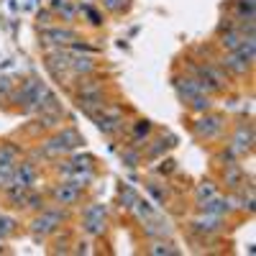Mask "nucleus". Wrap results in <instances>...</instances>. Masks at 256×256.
I'll return each instance as SVG.
<instances>
[{"label":"nucleus","mask_w":256,"mask_h":256,"mask_svg":"<svg viewBox=\"0 0 256 256\" xmlns=\"http://www.w3.org/2000/svg\"><path fill=\"white\" fill-rule=\"evenodd\" d=\"M223 128V118L220 116H208V118H202V120H198V126H195V134L202 138H210L212 134H218Z\"/></svg>","instance_id":"1"},{"label":"nucleus","mask_w":256,"mask_h":256,"mask_svg":"<svg viewBox=\"0 0 256 256\" xmlns=\"http://www.w3.org/2000/svg\"><path fill=\"white\" fill-rule=\"evenodd\" d=\"M34 180H36V169H34V164H31V162H24L20 166H16V169H13V180H10V182L31 187V184H34ZM10 182H8V184H10Z\"/></svg>","instance_id":"2"},{"label":"nucleus","mask_w":256,"mask_h":256,"mask_svg":"<svg viewBox=\"0 0 256 256\" xmlns=\"http://www.w3.org/2000/svg\"><path fill=\"white\" fill-rule=\"evenodd\" d=\"M54 198H56V202H62V205H74L77 200H80V190L74 187V184H59L56 190H54Z\"/></svg>","instance_id":"3"},{"label":"nucleus","mask_w":256,"mask_h":256,"mask_svg":"<svg viewBox=\"0 0 256 256\" xmlns=\"http://www.w3.org/2000/svg\"><path fill=\"white\" fill-rule=\"evenodd\" d=\"M44 36V41L46 44H67V41H74L77 36H74V31H67V28H49V31H44L41 34Z\"/></svg>","instance_id":"4"},{"label":"nucleus","mask_w":256,"mask_h":256,"mask_svg":"<svg viewBox=\"0 0 256 256\" xmlns=\"http://www.w3.org/2000/svg\"><path fill=\"white\" fill-rule=\"evenodd\" d=\"M251 141H254V136H251V128H246V126H238V131H236V138H233V152H248L251 148Z\"/></svg>","instance_id":"5"},{"label":"nucleus","mask_w":256,"mask_h":256,"mask_svg":"<svg viewBox=\"0 0 256 256\" xmlns=\"http://www.w3.org/2000/svg\"><path fill=\"white\" fill-rule=\"evenodd\" d=\"M223 67H228L230 72H236V74H246V72H248V67H251V62L241 59L236 52H230V54L223 59Z\"/></svg>","instance_id":"6"},{"label":"nucleus","mask_w":256,"mask_h":256,"mask_svg":"<svg viewBox=\"0 0 256 256\" xmlns=\"http://www.w3.org/2000/svg\"><path fill=\"white\" fill-rule=\"evenodd\" d=\"M241 44H244V36H241V31L230 28V31L220 34V46H223V49H228V52H236Z\"/></svg>","instance_id":"7"},{"label":"nucleus","mask_w":256,"mask_h":256,"mask_svg":"<svg viewBox=\"0 0 256 256\" xmlns=\"http://www.w3.org/2000/svg\"><path fill=\"white\" fill-rule=\"evenodd\" d=\"M223 180L230 190H236L241 182H244V172H241V166L236 164H226V172H223Z\"/></svg>","instance_id":"8"},{"label":"nucleus","mask_w":256,"mask_h":256,"mask_svg":"<svg viewBox=\"0 0 256 256\" xmlns=\"http://www.w3.org/2000/svg\"><path fill=\"white\" fill-rule=\"evenodd\" d=\"M56 141L67 148V152H72V148H77L80 144H82V138H80V134L77 131H72V128H67V131H62L59 136H56Z\"/></svg>","instance_id":"9"},{"label":"nucleus","mask_w":256,"mask_h":256,"mask_svg":"<svg viewBox=\"0 0 256 256\" xmlns=\"http://www.w3.org/2000/svg\"><path fill=\"white\" fill-rule=\"evenodd\" d=\"M144 230H146V236H169L172 233V226H169L166 220H156V223H148V220H144Z\"/></svg>","instance_id":"10"},{"label":"nucleus","mask_w":256,"mask_h":256,"mask_svg":"<svg viewBox=\"0 0 256 256\" xmlns=\"http://www.w3.org/2000/svg\"><path fill=\"white\" fill-rule=\"evenodd\" d=\"M70 67L74 70V72H92L95 70V64H92V59H88V56H80V59H74L72 56V62H70Z\"/></svg>","instance_id":"11"},{"label":"nucleus","mask_w":256,"mask_h":256,"mask_svg":"<svg viewBox=\"0 0 256 256\" xmlns=\"http://www.w3.org/2000/svg\"><path fill=\"white\" fill-rule=\"evenodd\" d=\"M84 230L92 233V236H102V233H105L102 218H84Z\"/></svg>","instance_id":"12"},{"label":"nucleus","mask_w":256,"mask_h":256,"mask_svg":"<svg viewBox=\"0 0 256 256\" xmlns=\"http://www.w3.org/2000/svg\"><path fill=\"white\" fill-rule=\"evenodd\" d=\"M192 226H195V230H202V233H212V230H218L220 228V220L218 218H208V220H195V223H192Z\"/></svg>","instance_id":"13"},{"label":"nucleus","mask_w":256,"mask_h":256,"mask_svg":"<svg viewBox=\"0 0 256 256\" xmlns=\"http://www.w3.org/2000/svg\"><path fill=\"white\" fill-rule=\"evenodd\" d=\"M236 13L246 20H254V0H238L236 3Z\"/></svg>","instance_id":"14"},{"label":"nucleus","mask_w":256,"mask_h":256,"mask_svg":"<svg viewBox=\"0 0 256 256\" xmlns=\"http://www.w3.org/2000/svg\"><path fill=\"white\" fill-rule=\"evenodd\" d=\"M16 156H18V148H16V146H8V144L0 146V162H6V164H16Z\"/></svg>","instance_id":"15"},{"label":"nucleus","mask_w":256,"mask_h":256,"mask_svg":"<svg viewBox=\"0 0 256 256\" xmlns=\"http://www.w3.org/2000/svg\"><path fill=\"white\" fill-rule=\"evenodd\" d=\"M148 134H152V123H148V120H138V123H136V128H134V141L138 144V141H141V136L146 138Z\"/></svg>","instance_id":"16"},{"label":"nucleus","mask_w":256,"mask_h":256,"mask_svg":"<svg viewBox=\"0 0 256 256\" xmlns=\"http://www.w3.org/2000/svg\"><path fill=\"white\" fill-rule=\"evenodd\" d=\"M210 198H216V187H212V182H202L198 187V200H210Z\"/></svg>","instance_id":"17"},{"label":"nucleus","mask_w":256,"mask_h":256,"mask_svg":"<svg viewBox=\"0 0 256 256\" xmlns=\"http://www.w3.org/2000/svg\"><path fill=\"white\" fill-rule=\"evenodd\" d=\"M148 254H177V248L172 244H164V241H156L148 246Z\"/></svg>","instance_id":"18"},{"label":"nucleus","mask_w":256,"mask_h":256,"mask_svg":"<svg viewBox=\"0 0 256 256\" xmlns=\"http://www.w3.org/2000/svg\"><path fill=\"white\" fill-rule=\"evenodd\" d=\"M190 105H192V110H208L210 108V100L202 98V92H200V95H195V98L190 100Z\"/></svg>","instance_id":"19"},{"label":"nucleus","mask_w":256,"mask_h":256,"mask_svg":"<svg viewBox=\"0 0 256 256\" xmlns=\"http://www.w3.org/2000/svg\"><path fill=\"white\" fill-rule=\"evenodd\" d=\"M102 6L108 8V10H113V13H120V10H126V8H128L126 0H102Z\"/></svg>","instance_id":"20"},{"label":"nucleus","mask_w":256,"mask_h":256,"mask_svg":"<svg viewBox=\"0 0 256 256\" xmlns=\"http://www.w3.org/2000/svg\"><path fill=\"white\" fill-rule=\"evenodd\" d=\"M82 218H105V205H90Z\"/></svg>","instance_id":"21"},{"label":"nucleus","mask_w":256,"mask_h":256,"mask_svg":"<svg viewBox=\"0 0 256 256\" xmlns=\"http://www.w3.org/2000/svg\"><path fill=\"white\" fill-rule=\"evenodd\" d=\"M120 200L126 202V208H134V202H136L138 198H136V192H134V190H128V187H126V190H120Z\"/></svg>","instance_id":"22"},{"label":"nucleus","mask_w":256,"mask_h":256,"mask_svg":"<svg viewBox=\"0 0 256 256\" xmlns=\"http://www.w3.org/2000/svg\"><path fill=\"white\" fill-rule=\"evenodd\" d=\"M26 208H31V210H44V200H41V195H28V198H26Z\"/></svg>","instance_id":"23"},{"label":"nucleus","mask_w":256,"mask_h":256,"mask_svg":"<svg viewBox=\"0 0 256 256\" xmlns=\"http://www.w3.org/2000/svg\"><path fill=\"white\" fill-rule=\"evenodd\" d=\"M82 10L88 13V18H90V24H92V26H100V24H102V18H100V13H98L95 8H90V6H84Z\"/></svg>","instance_id":"24"},{"label":"nucleus","mask_w":256,"mask_h":256,"mask_svg":"<svg viewBox=\"0 0 256 256\" xmlns=\"http://www.w3.org/2000/svg\"><path fill=\"white\" fill-rule=\"evenodd\" d=\"M123 162H126L128 166H136V164H138V154H136V152H123Z\"/></svg>","instance_id":"25"},{"label":"nucleus","mask_w":256,"mask_h":256,"mask_svg":"<svg viewBox=\"0 0 256 256\" xmlns=\"http://www.w3.org/2000/svg\"><path fill=\"white\" fill-rule=\"evenodd\" d=\"M62 16H64V20H72V18H74V6L70 3V0L64 3V8H62Z\"/></svg>","instance_id":"26"},{"label":"nucleus","mask_w":256,"mask_h":256,"mask_svg":"<svg viewBox=\"0 0 256 256\" xmlns=\"http://www.w3.org/2000/svg\"><path fill=\"white\" fill-rule=\"evenodd\" d=\"M13 90V80L10 77H0V92H8Z\"/></svg>","instance_id":"27"},{"label":"nucleus","mask_w":256,"mask_h":256,"mask_svg":"<svg viewBox=\"0 0 256 256\" xmlns=\"http://www.w3.org/2000/svg\"><path fill=\"white\" fill-rule=\"evenodd\" d=\"M64 3H67V0H54V3H52V10H56V13H59V10L64 8Z\"/></svg>","instance_id":"28"},{"label":"nucleus","mask_w":256,"mask_h":256,"mask_svg":"<svg viewBox=\"0 0 256 256\" xmlns=\"http://www.w3.org/2000/svg\"><path fill=\"white\" fill-rule=\"evenodd\" d=\"M38 24H49V13H38Z\"/></svg>","instance_id":"29"}]
</instances>
